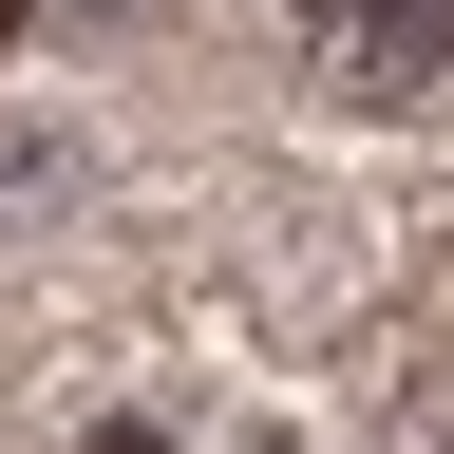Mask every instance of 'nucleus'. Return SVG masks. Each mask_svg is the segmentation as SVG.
Here are the masks:
<instances>
[{
  "label": "nucleus",
  "instance_id": "f257e3e1",
  "mask_svg": "<svg viewBox=\"0 0 454 454\" xmlns=\"http://www.w3.org/2000/svg\"><path fill=\"white\" fill-rule=\"evenodd\" d=\"M284 57H303L340 114H417L454 76V0H284Z\"/></svg>",
  "mask_w": 454,
  "mask_h": 454
},
{
  "label": "nucleus",
  "instance_id": "f03ea898",
  "mask_svg": "<svg viewBox=\"0 0 454 454\" xmlns=\"http://www.w3.org/2000/svg\"><path fill=\"white\" fill-rule=\"evenodd\" d=\"M0 38H20V0H0Z\"/></svg>",
  "mask_w": 454,
  "mask_h": 454
}]
</instances>
